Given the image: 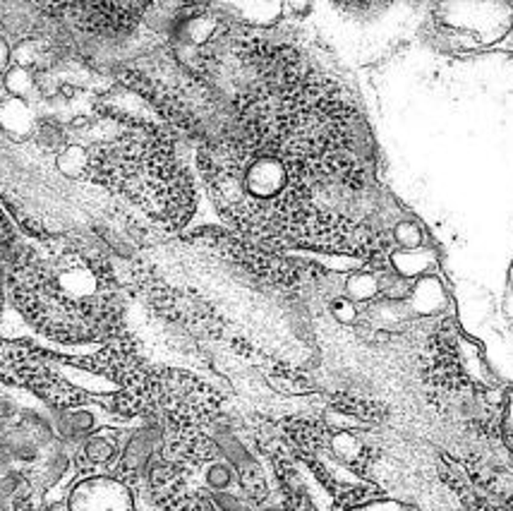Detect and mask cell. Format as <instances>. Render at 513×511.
I'll list each match as a JSON object with an SVG mask.
<instances>
[{
	"label": "cell",
	"mask_w": 513,
	"mask_h": 511,
	"mask_svg": "<svg viewBox=\"0 0 513 511\" xmlns=\"http://www.w3.org/2000/svg\"><path fill=\"white\" fill-rule=\"evenodd\" d=\"M89 171L113 190L130 195L156 221L178 226L195 209L187 173L176 163L166 135L154 128H133L87 161Z\"/></svg>",
	"instance_id": "cell-1"
},
{
	"label": "cell",
	"mask_w": 513,
	"mask_h": 511,
	"mask_svg": "<svg viewBox=\"0 0 513 511\" xmlns=\"http://www.w3.org/2000/svg\"><path fill=\"white\" fill-rule=\"evenodd\" d=\"M70 511H135L127 485L116 478H87L74 485Z\"/></svg>",
	"instance_id": "cell-2"
},
{
	"label": "cell",
	"mask_w": 513,
	"mask_h": 511,
	"mask_svg": "<svg viewBox=\"0 0 513 511\" xmlns=\"http://www.w3.org/2000/svg\"><path fill=\"white\" fill-rule=\"evenodd\" d=\"M101 427V410L96 409H70L60 410L56 430L63 439H87Z\"/></svg>",
	"instance_id": "cell-3"
},
{
	"label": "cell",
	"mask_w": 513,
	"mask_h": 511,
	"mask_svg": "<svg viewBox=\"0 0 513 511\" xmlns=\"http://www.w3.org/2000/svg\"><path fill=\"white\" fill-rule=\"evenodd\" d=\"M159 439H161V432L154 430V427H144V430L135 432L123 452L125 471H135L137 473V471L147 466L152 456H154L156 446H159Z\"/></svg>",
	"instance_id": "cell-4"
},
{
	"label": "cell",
	"mask_w": 513,
	"mask_h": 511,
	"mask_svg": "<svg viewBox=\"0 0 513 511\" xmlns=\"http://www.w3.org/2000/svg\"><path fill=\"white\" fill-rule=\"evenodd\" d=\"M238 480H240V478H238V471H235L226 459L209 461V463H204V468H202V473H199V482H202V488L209 489V495L235 492Z\"/></svg>",
	"instance_id": "cell-5"
},
{
	"label": "cell",
	"mask_w": 513,
	"mask_h": 511,
	"mask_svg": "<svg viewBox=\"0 0 513 511\" xmlns=\"http://www.w3.org/2000/svg\"><path fill=\"white\" fill-rule=\"evenodd\" d=\"M117 456V442L103 432H96L91 437L84 439V459L96 466H106Z\"/></svg>",
	"instance_id": "cell-6"
},
{
	"label": "cell",
	"mask_w": 513,
	"mask_h": 511,
	"mask_svg": "<svg viewBox=\"0 0 513 511\" xmlns=\"http://www.w3.org/2000/svg\"><path fill=\"white\" fill-rule=\"evenodd\" d=\"M8 459H10V452L5 449V445H0V466H3Z\"/></svg>",
	"instance_id": "cell-7"
},
{
	"label": "cell",
	"mask_w": 513,
	"mask_h": 511,
	"mask_svg": "<svg viewBox=\"0 0 513 511\" xmlns=\"http://www.w3.org/2000/svg\"><path fill=\"white\" fill-rule=\"evenodd\" d=\"M256 511H286L281 504H269V507H262V509H256Z\"/></svg>",
	"instance_id": "cell-8"
}]
</instances>
